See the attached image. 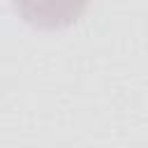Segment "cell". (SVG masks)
<instances>
[{
    "label": "cell",
    "mask_w": 148,
    "mask_h": 148,
    "mask_svg": "<svg viewBox=\"0 0 148 148\" xmlns=\"http://www.w3.org/2000/svg\"><path fill=\"white\" fill-rule=\"evenodd\" d=\"M16 14L32 28L60 30L81 18L88 0H12Z\"/></svg>",
    "instance_id": "1"
}]
</instances>
